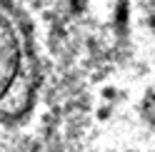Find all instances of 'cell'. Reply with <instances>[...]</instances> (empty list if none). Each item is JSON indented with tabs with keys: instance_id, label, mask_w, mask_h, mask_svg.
<instances>
[{
	"instance_id": "1",
	"label": "cell",
	"mask_w": 155,
	"mask_h": 152,
	"mask_svg": "<svg viewBox=\"0 0 155 152\" xmlns=\"http://www.w3.org/2000/svg\"><path fill=\"white\" fill-rule=\"evenodd\" d=\"M35 95V58L30 37L10 8L0 3V120H15Z\"/></svg>"
}]
</instances>
